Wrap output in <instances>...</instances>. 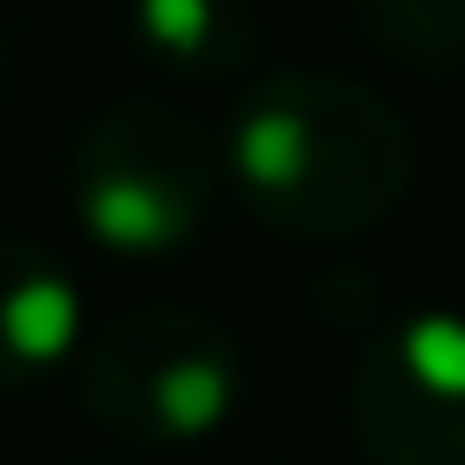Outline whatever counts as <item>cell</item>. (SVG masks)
Returning a JSON list of instances; mask_svg holds the SVG:
<instances>
[{
  "label": "cell",
  "mask_w": 465,
  "mask_h": 465,
  "mask_svg": "<svg viewBox=\"0 0 465 465\" xmlns=\"http://www.w3.org/2000/svg\"><path fill=\"white\" fill-rule=\"evenodd\" d=\"M247 397L232 329L192 308H131L83 342V411L131 451H192Z\"/></svg>",
  "instance_id": "3957f363"
},
{
  "label": "cell",
  "mask_w": 465,
  "mask_h": 465,
  "mask_svg": "<svg viewBox=\"0 0 465 465\" xmlns=\"http://www.w3.org/2000/svg\"><path fill=\"white\" fill-rule=\"evenodd\" d=\"M83 294L48 247L0 232V391H35L83 356Z\"/></svg>",
  "instance_id": "5b68a950"
},
{
  "label": "cell",
  "mask_w": 465,
  "mask_h": 465,
  "mask_svg": "<svg viewBox=\"0 0 465 465\" xmlns=\"http://www.w3.org/2000/svg\"><path fill=\"white\" fill-rule=\"evenodd\" d=\"M226 185L281 240H356L411 199L418 137L383 89L335 69H274L226 116Z\"/></svg>",
  "instance_id": "6da1fadb"
},
{
  "label": "cell",
  "mask_w": 465,
  "mask_h": 465,
  "mask_svg": "<svg viewBox=\"0 0 465 465\" xmlns=\"http://www.w3.org/2000/svg\"><path fill=\"white\" fill-rule=\"evenodd\" d=\"M226 151L172 103H116L69 151V213L116 261H158L205 232Z\"/></svg>",
  "instance_id": "7a4b0ae2"
},
{
  "label": "cell",
  "mask_w": 465,
  "mask_h": 465,
  "mask_svg": "<svg viewBox=\"0 0 465 465\" xmlns=\"http://www.w3.org/2000/svg\"><path fill=\"white\" fill-rule=\"evenodd\" d=\"M349 431L370 465H465V308H411L370 335Z\"/></svg>",
  "instance_id": "277c9868"
},
{
  "label": "cell",
  "mask_w": 465,
  "mask_h": 465,
  "mask_svg": "<svg viewBox=\"0 0 465 465\" xmlns=\"http://www.w3.org/2000/svg\"><path fill=\"white\" fill-rule=\"evenodd\" d=\"M7 83H15V35L0 28V96H7Z\"/></svg>",
  "instance_id": "ba28073f"
},
{
  "label": "cell",
  "mask_w": 465,
  "mask_h": 465,
  "mask_svg": "<svg viewBox=\"0 0 465 465\" xmlns=\"http://www.w3.org/2000/svg\"><path fill=\"white\" fill-rule=\"evenodd\" d=\"M253 42V0H131V48L178 83H219L247 69Z\"/></svg>",
  "instance_id": "8992f818"
},
{
  "label": "cell",
  "mask_w": 465,
  "mask_h": 465,
  "mask_svg": "<svg viewBox=\"0 0 465 465\" xmlns=\"http://www.w3.org/2000/svg\"><path fill=\"white\" fill-rule=\"evenodd\" d=\"M356 28L418 75L465 69V0H356Z\"/></svg>",
  "instance_id": "52a82bcc"
}]
</instances>
